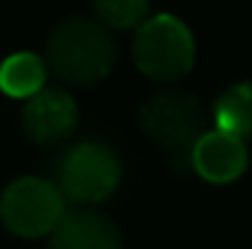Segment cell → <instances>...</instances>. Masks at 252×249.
I'll use <instances>...</instances> for the list:
<instances>
[{"label": "cell", "mask_w": 252, "mask_h": 249, "mask_svg": "<svg viewBox=\"0 0 252 249\" xmlns=\"http://www.w3.org/2000/svg\"><path fill=\"white\" fill-rule=\"evenodd\" d=\"M49 249H121V236L110 217L94 209L64 212L51 230Z\"/></svg>", "instance_id": "ba28073f"}, {"label": "cell", "mask_w": 252, "mask_h": 249, "mask_svg": "<svg viewBox=\"0 0 252 249\" xmlns=\"http://www.w3.org/2000/svg\"><path fill=\"white\" fill-rule=\"evenodd\" d=\"M64 215V201L57 185L38 177H22L0 195V220L14 236L38 239L57 228Z\"/></svg>", "instance_id": "3957f363"}, {"label": "cell", "mask_w": 252, "mask_h": 249, "mask_svg": "<svg viewBox=\"0 0 252 249\" xmlns=\"http://www.w3.org/2000/svg\"><path fill=\"white\" fill-rule=\"evenodd\" d=\"M46 59L62 81L92 86L113 70L116 43L99 22L70 16L51 32Z\"/></svg>", "instance_id": "6da1fadb"}, {"label": "cell", "mask_w": 252, "mask_h": 249, "mask_svg": "<svg viewBox=\"0 0 252 249\" xmlns=\"http://www.w3.org/2000/svg\"><path fill=\"white\" fill-rule=\"evenodd\" d=\"M94 14L113 29H129L148 16V0H94Z\"/></svg>", "instance_id": "8fae6325"}, {"label": "cell", "mask_w": 252, "mask_h": 249, "mask_svg": "<svg viewBox=\"0 0 252 249\" xmlns=\"http://www.w3.org/2000/svg\"><path fill=\"white\" fill-rule=\"evenodd\" d=\"M134 62L153 81H177L190 73L196 46L190 29L169 14H158L142 22L131 46Z\"/></svg>", "instance_id": "7a4b0ae2"}, {"label": "cell", "mask_w": 252, "mask_h": 249, "mask_svg": "<svg viewBox=\"0 0 252 249\" xmlns=\"http://www.w3.org/2000/svg\"><path fill=\"white\" fill-rule=\"evenodd\" d=\"M75 118L78 108L73 97L59 88H43L32 94L22 112L27 137L38 145H54V142L70 137V132L75 129Z\"/></svg>", "instance_id": "8992f818"}, {"label": "cell", "mask_w": 252, "mask_h": 249, "mask_svg": "<svg viewBox=\"0 0 252 249\" xmlns=\"http://www.w3.org/2000/svg\"><path fill=\"white\" fill-rule=\"evenodd\" d=\"M218 129L244 139L252 137V83H236L215 105Z\"/></svg>", "instance_id": "30bf717a"}, {"label": "cell", "mask_w": 252, "mask_h": 249, "mask_svg": "<svg viewBox=\"0 0 252 249\" xmlns=\"http://www.w3.org/2000/svg\"><path fill=\"white\" fill-rule=\"evenodd\" d=\"M190 164L209 182H218V185L233 182L247 169V147L239 137L223 132V129L207 132L196 142L193 153H190Z\"/></svg>", "instance_id": "52a82bcc"}, {"label": "cell", "mask_w": 252, "mask_h": 249, "mask_svg": "<svg viewBox=\"0 0 252 249\" xmlns=\"http://www.w3.org/2000/svg\"><path fill=\"white\" fill-rule=\"evenodd\" d=\"M121 180L118 158L97 142H81L70 147L59 169L62 193L78 204H97L116 191Z\"/></svg>", "instance_id": "5b68a950"}, {"label": "cell", "mask_w": 252, "mask_h": 249, "mask_svg": "<svg viewBox=\"0 0 252 249\" xmlns=\"http://www.w3.org/2000/svg\"><path fill=\"white\" fill-rule=\"evenodd\" d=\"M46 81V64L40 62V56L22 51V54H11L0 64V88L8 97L25 99L40 91Z\"/></svg>", "instance_id": "9c48e42d"}, {"label": "cell", "mask_w": 252, "mask_h": 249, "mask_svg": "<svg viewBox=\"0 0 252 249\" xmlns=\"http://www.w3.org/2000/svg\"><path fill=\"white\" fill-rule=\"evenodd\" d=\"M140 121L153 142L183 158L190 156L204 134V110L188 94H158L142 108Z\"/></svg>", "instance_id": "277c9868"}]
</instances>
